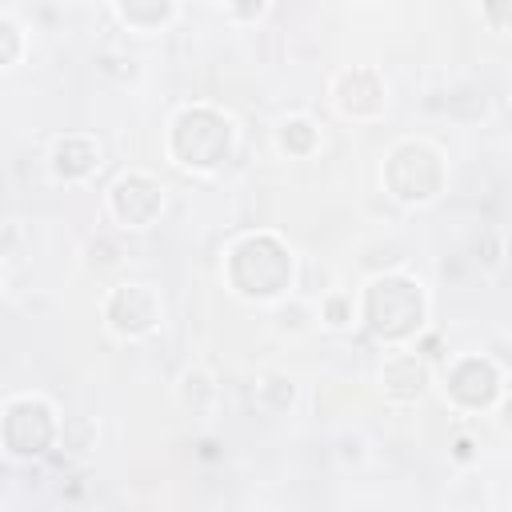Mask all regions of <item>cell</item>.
<instances>
[{
  "mask_svg": "<svg viewBox=\"0 0 512 512\" xmlns=\"http://www.w3.org/2000/svg\"><path fill=\"white\" fill-rule=\"evenodd\" d=\"M292 276H296V260L276 232H248L232 240L224 256V280L240 300H256V304L280 300L292 288Z\"/></svg>",
  "mask_w": 512,
  "mask_h": 512,
  "instance_id": "obj_1",
  "label": "cell"
},
{
  "mask_svg": "<svg viewBox=\"0 0 512 512\" xmlns=\"http://www.w3.org/2000/svg\"><path fill=\"white\" fill-rule=\"evenodd\" d=\"M424 316H428V300H424L420 280L400 276V272L372 276L360 296V320L384 344L416 340L424 328Z\"/></svg>",
  "mask_w": 512,
  "mask_h": 512,
  "instance_id": "obj_2",
  "label": "cell"
},
{
  "mask_svg": "<svg viewBox=\"0 0 512 512\" xmlns=\"http://www.w3.org/2000/svg\"><path fill=\"white\" fill-rule=\"evenodd\" d=\"M236 144V128L220 108L188 104L168 124V156L192 172H216Z\"/></svg>",
  "mask_w": 512,
  "mask_h": 512,
  "instance_id": "obj_3",
  "label": "cell"
},
{
  "mask_svg": "<svg viewBox=\"0 0 512 512\" xmlns=\"http://www.w3.org/2000/svg\"><path fill=\"white\" fill-rule=\"evenodd\" d=\"M384 188L400 204H432L444 192V156L428 140H400L384 160Z\"/></svg>",
  "mask_w": 512,
  "mask_h": 512,
  "instance_id": "obj_4",
  "label": "cell"
},
{
  "mask_svg": "<svg viewBox=\"0 0 512 512\" xmlns=\"http://www.w3.org/2000/svg\"><path fill=\"white\" fill-rule=\"evenodd\" d=\"M56 412L44 396H12L0 408V448L16 460H32L56 440Z\"/></svg>",
  "mask_w": 512,
  "mask_h": 512,
  "instance_id": "obj_5",
  "label": "cell"
},
{
  "mask_svg": "<svg viewBox=\"0 0 512 512\" xmlns=\"http://www.w3.org/2000/svg\"><path fill=\"white\" fill-rule=\"evenodd\" d=\"M160 296L148 284H116L104 296V324L120 340H144L160 328Z\"/></svg>",
  "mask_w": 512,
  "mask_h": 512,
  "instance_id": "obj_6",
  "label": "cell"
},
{
  "mask_svg": "<svg viewBox=\"0 0 512 512\" xmlns=\"http://www.w3.org/2000/svg\"><path fill=\"white\" fill-rule=\"evenodd\" d=\"M500 388H504V376L488 356H460L444 368V392L456 408L480 412V408L496 404Z\"/></svg>",
  "mask_w": 512,
  "mask_h": 512,
  "instance_id": "obj_7",
  "label": "cell"
},
{
  "mask_svg": "<svg viewBox=\"0 0 512 512\" xmlns=\"http://www.w3.org/2000/svg\"><path fill=\"white\" fill-rule=\"evenodd\" d=\"M108 212L124 228H148L164 212V188L148 172H128L108 188Z\"/></svg>",
  "mask_w": 512,
  "mask_h": 512,
  "instance_id": "obj_8",
  "label": "cell"
},
{
  "mask_svg": "<svg viewBox=\"0 0 512 512\" xmlns=\"http://www.w3.org/2000/svg\"><path fill=\"white\" fill-rule=\"evenodd\" d=\"M332 104L348 120H376L388 104V88L376 68H344L332 80Z\"/></svg>",
  "mask_w": 512,
  "mask_h": 512,
  "instance_id": "obj_9",
  "label": "cell"
},
{
  "mask_svg": "<svg viewBox=\"0 0 512 512\" xmlns=\"http://www.w3.org/2000/svg\"><path fill=\"white\" fill-rule=\"evenodd\" d=\"M380 384L392 400L408 404V400H420L432 384V372H428V360L420 352H392L380 368Z\"/></svg>",
  "mask_w": 512,
  "mask_h": 512,
  "instance_id": "obj_10",
  "label": "cell"
},
{
  "mask_svg": "<svg viewBox=\"0 0 512 512\" xmlns=\"http://www.w3.org/2000/svg\"><path fill=\"white\" fill-rule=\"evenodd\" d=\"M52 176L64 180V184H76V180H88L96 168H100V144L92 136H80V132H68L52 144Z\"/></svg>",
  "mask_w": 512,
  "mask_h": 512,
  "instance_id": "obj_11",
  "label": "cell"
},
{
  "mask_svg": "<svg viewBox=\"0 0 512 512\" xmlns=\"http://www.w3.org/2000/svg\"><path fill=\"white\" fill-rule=\"evenodd\" d=\"M176 0H116V16L136 32H156L172 20Z\"/></svg>",
  "mask_w": 512,
  "mask_h": 512,
  "instance_id": "obj_12",
  "label": "cell"
},
{
  "mask_svg": "<svg viewBox=\"0 0 512 512\" xmlns=\"http://www.w3.org/2000/svg\"><path fill=\"white\" fill-rule=\"evenodd\" d=\"M316 144H320V132H316V124H312L308 116H288V120L276 128V148H280L284 156L304 160V156L316 152Z\"/></svg>",
  "mask_w": 512,
  "mask_h": 512,
  "instance_id": "obj_13",
  "label": "cell"
},
{
  "mask_svg": "<svg viewBox=\"0 0 512 512\" xmlns=\"http://www.w3.org/2000/svg\"><path fill=\"white\" fill-rule=\"evenodd\" d=\"M256 400H260V408L272 412V416L292 412V404H296V384H292V376H284V372L260 376V380H256Z\"/></svg>",
  "mask_w": 512,
  "mask_h": 512,
  "instance_id": "obj_14",
  "label": "cell"
},
{
  "mask_svg": "<svg viewBox=\"0 0 512 512\" xmlns=\"http://www.w3.org/2000/svg\"><path fill=\"white\" fill-rule=\"evenodd\" d=\"M320 320H324L328 328H348V324L356 320L352 296H348V292H328V296L320 300Z\"/></svg>",
  "mask_w": 512,
  "mask_h": 512,
  "instance_id": "obj_15",
  "label": "cell"
},
{
  "mask_svg": "<svg viewBox=\"0 0 512 512\" xmlns=\"http://www.w3.org/2000/svg\"><path fill=\"white\" fill-rule=\"evenodd\" d=\"M24 56V36L16 28V20L0 16V68H12Z\"/></svg>",
  "mask_w": 512,
  "mask_h": 512,
  "instance_id": "obj_16",
  "label": "cell"
},
{
  "mask_svg": "<svg viewBox=\"0 0 512 512\" xmlns=\"http://www.w3.org/2000/svg\"><path fill=\"white\" fill-rule=\"evenodd\" d=\"M480 16H484V24L492 28V32H508V24H512V0H480Z\"/></svg>",
  "mask_w": 512,
  "mask_h": 512,
  "instance_id": "obj_17",
  "label": "cell"
},
{
  "mask_svg": "<svg viewBox=\"0 0 512 512\" xmlns=\"http://www.w3.org/2000/svg\"><path fill=\"white\" fill-rule=\"evenodd\" d=\"M180 396L192 404H204L208 396H212V384H208V376L204 372H184V380H180Z\"/></svg>",
  "mask_w": 512,
  "mask_h": 512,
  "instance_id": "obj_18",
  "label": "cell"
},
{
  "mask_svg": "<svg viewBox=\"0 0 512 512\" xmlns=\"http://www.w3.org/2000/svg\"><path fill=\"white\" fill-rule=\"evenodd\" d=\"M224 4H228V16L240 20V24H252L268 12V0H224Z\"/></svg>",
  "mask_w": 512,
  "mask_h": 512,
  "instance_id": "obj_19",
  "label": "cell"
},
{
  "mask_svg": "<svg viewBox=\"0 0 512 512\" xmlns=\"http://www.w3.org/2000/svg\"><path fill=\"white\" fill-rule=\"evenodd\" d=\"M356 4H368V0H356Z\"/></svg>",
  "mask_w": 512,
  "mask_h": 512,
  "instance_id": "obj_20",
  "label": "cell"
}]
</instances>
